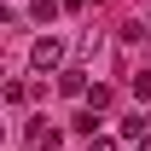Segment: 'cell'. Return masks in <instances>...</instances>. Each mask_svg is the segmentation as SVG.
<instances>
[{"instance_id": "obj_5", "label": "cell", "mask_w": 151, "mask_h": 151, "mask_svg": "<svg viewBox=\"0 0 151 151\" xmlns=\"http://www.w3.org/2000/svg\"><path fill=\"white\" fill-rule=\"evenodd\" d=\"M134 99H151V70H139V76H134Z\"/></svg>"}, {"instance_id": "obj_8", "label": "cell", "mask_w": 151, "mask_h": 151, "mask_svg": "<svg viewBox=\"0 0 151 151\" xmlns=\"http://www.w3.org/2000/svg\"><path fill=\"white\" fill-rule=\"evenodd\" d=\"M134 151H151V134H145V139H139V145H134Z\"/></svg>"}, {"instance_id": "obj_2", "label": "cell", "mask_w": 151, "mask_h": 151, "mask_svg": "<svg viewBox=\"0 0 151 151\" xmlns=\"http://www.w3.org/2000/svg\"><path fill=\"white\" fill-rule=\"evenodd\" d=\"M76 134H87V139H99V111H76Z\"/></svg>"}, {"instance_id": "obj_1", "label": "cell", "mask_w": 151, "mask_h": 151, "mask_svg": "<svg viewBox=\"0 0 151 151\" xmlns=\"http://www.w3.org/2000/svg\"><path fill=\"white\" fill-rule=\"evenodd\" d=\"M29 64H35L41 76H47V70H58V64H64V41H58V35H41L35 47H29Z\"/></svg>"}, {"instance_id": "obj_7", "label": "cell", "mask_w": 151, "mask_h": 151, "mask_svg": "<svg viewBox=\"0 0 151 151\" xmlns=\"http://www.w3.org/2000/svg\"><path fill=\"white\" fill-rule=\"evenodd\" d=\"M64 6H70V12H81V6H87V0H64Z\"/></svg>"}, {"instance_id": "obj_3", "label": "cell", "mask_w": 151, "mask_h": 151, "mask_svg": "<svg viewBox=\"0 0 151 151\" xmlns=\"http://www.w3.org/2000/svg\"><path fill=\"white\" fill-rule=\"evenodd\" d=\"M29 18H35V23H52V18H58V0H35Z\"/></svg>"}, {"instance_id": "obj_6", "label": "cell", "mask_w": 151, "mask_h": 151, "mask_svg": "<svg viewBox=\"0 0 151 151\" xmlns=\"http://www.w3.org/2000/svg\"><path fill=\"white\" fill-rule=\"evenodd\" d=\"M87 151H116V139H105V134H99V139H87Z\"/></svg>"}, {"instance_id": "obj_4", "label": "cell", "mask_w": 151, "mask_h": 151, "mask_svg": "<svg viewBox=\"0 0 151 151\" xmlns=\"http://www.w3.org/2000/svg\"><path fill=\"white\" fill-rule=\"evenodd\" d=\"M58 87H64V93H87V81H81V70H64V76H58Z\"/></svg>"}]
</instances>
